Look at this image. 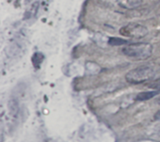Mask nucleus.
I'll use <instances>...</instances> for the list:
<instances>
[{
    "instance_id": "1",
    "label": "nucleus",
    "mask_w": 160,
    "mask_h": 142,
    "mask_svg": "<svg viewBox=\"0 0 160 142\" xmlns=\"http://www.w3.org/2000/svg\"><path fill=\"white\" fill-rule=\"evenodd\" d=\"M124 55L135 60L148 59L153 53V46L150 43L139 42L128 44L122 50Z\"/></svg>"
},
{
    "instance_id": "2",
    "label": "nucleus",
    "mask_w": 160,
    "mask_h": 142,
    "mask_svg": "<svg viewBox=\"0 0 160 142\" xmlns=\"http://www.w3.org/2000/svg\"><path fill=\"white\" fill-rule=\"evenodd\" d=\"M154 75H156V71L152 67L142 65V67H136L127 72L126 75V80L129 83L140 84L152 80Z\"/></svg>"
},
{
    "instance_id": "3",
    "label": "nucleus",
    "mask_w": 160,
    "mask_h": 142,
    "mask_svg": "<svg viewBox=\"0 0 160 142\" xmlns=\"http://www.w3.org/2000/svg\"><path fill=\"white\" fill-rule=\"evenodd\" d=\"M119 32L122 36H125V37L141 38L148 34V29L144 25L139 23H128L123 26L119 30Z\"/></svg>"
},
{
    "instance_id": "4",
    "label": "nucleus",
    "mask_w": 160,
    "mask_h": 142,
    "mask_svg": "<svg viewBox=\"0 0 160 142\" xmlns=\"http://www.w3.org/2000/svg\"><path fill=\"white\" fill-rule=\"evenodd\" d=\"M116 2L125 9H135L142 4V0H116Z\"/></svg>"
},
{
    "instance_id": "5",
    "label": "nucleus",
    "mask_w": 160,
    "mask_h": 142,
    "mask_svg": "<svg viewBox=\"0 0 160 142\" xmlns=\"http://www.w3.org/2000/svg\"><path fill=\"white\" fill-rule=\"evenodd\" d=\"M158 94V91H149V92H143L140 93L136 95L135 99L137 101H146L153 98L154 96H156Z\"/></svg>"
},
{
    "instance_id": "6",
    "label": "nucleus",
    "mask_w": 160,
    "mask_h": 142,
    "mask_svg": "<svg viewBox=\"0 0 160 142\" xmlns=\"http://www.w3.org/2000/svg\"><path fill=\"white\" fill-rule=\"evenodd\" d=\"M108 43L111 45V46H122V45H125V44L128 45L127 40L120 38H109Z\"/></svg>"
},
{
    "instance_id": "7",
    "label": "nucleus",
    "mask_w": 160,
    "mask_h": 142,
    "mask_svg": "<svg viewBox=\"0 0 160 142\" xmlns=\"http://www.w3.org/2000/svg\"><path fill=\"white\" fill-rule=\"evenodd\" d=\"M44 57H43V55L39 53H35L33 55V57H32V62H33V65H34V67L37 68V67H39V65L40 64L42 63V61H43Z\"/></svg>"
},
{
    "instance_id": "8",
    "label": "nucleus",
    "mask_w": 160,
    "mask_h": 142,
    "mask_svg": "<svg viewBox=\"0 0 160 142\" xmlns=\"http://www.w3.org/2000/svg\"><path fill=\"white\" fill-rule=\"evenodd\" d=\"M149 87L156 89V91H160V80H158V82H154V83H151L150 85H149Z\"/></svg>"
},
{
    "instance_id": "9",
    "label": "nucleus",
    "mask_w": 160,
    "mask_h": 142,
    "mask_svg": "<svg viewBox=\"0 0 160 142\" xmlns=\"http://www.w3.org/2000/svg\"><path fill=\"white\" fill-rule=\"evenodd\" d=\"M154 119L160 121V110H158L157 112L156 113V115H154Z\"/></svg>"
},
{
    "instance_id": "10",
    "label": "nucleus",
    "mask_w": 160,
    "mask_h": 142,
    "mask_svg": "<svg viewBox=\"0 0 160 142\" xmlns=\"http://www.w3.org/2000/svg\"><path fill=\"white\" fill-rule=\"evenodd\" d=\"M156 102H157V104H159V105H160V97H158V98H157Z\"/></svg>"
}]
</instances>
